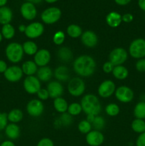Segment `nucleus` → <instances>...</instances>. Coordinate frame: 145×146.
Wrapping results in <instances>:
<instances>
[{"label": "nucleus", "mask_w": 145, "mask_h": 146, "mask_svg": "<svg viewBox=\"0 0 145 146\" xmlns=\"http://www.w3.org/2000/svg\"><path fill=\"white\" fill-rule=\"evenodd\" d=\"M97 64L93 57L87 54H83L77 57L72 63L74 71L79 76L90 77L95 74Z\"/></svg>", "instance_id": "1"}, {"label": "nucleus", "mask_w": 145, "mask_h": 146, "mask_svg": "<svg viewBox=\"0 0 145 146\" xmlns=\"http://www.w3.org/2000/svg\"><path fill=\"white\" fill-rule=\"evenodd\" d=\"M82 111L87 115H100L102 111V105L98 96L92 94H85L80 101Z\"/></svg>", "instance_id": "2"}, {"label": "nucleus", "mask_w": 145, "mask_h": 146, "mask_svg": "<svg viewBox=\"0 0 145 146\" xmlns=\"http://www.w3.org/2000/svg\"><path fill=\"white\" fill-rule=\"evenodd\" d=\"M22 44L18 42H11L5 48V56L7 60L12 64H18L24 57Z\"/></svg>", "instance_id": "3"}, {"label": "nucleus", "mask_w": 145, "mask_h": 146, "mask_svg": "<svg viewBox=\"0 0 145 146\" xmlns=\"http://www.w3.org/2000/svg\"><path fill=\"white\" fill-rule=\"evenodd\" d=\"M129 54L135 59L145 58V39L137 38L134 39L129 46Z\"/></svg>", "instance_id": "4"}, {"label": "nucleus", "mask_w": 145, "mask_h": 146, "mask_svg": "<svg viewBox=\"0 0 145 146\" xmlns=\"http://www.w3.org/2000/svg\"><path fill=\"white\" fill-rule=\"evenodd\" d=\"M68 91L72 96L80 97L85 91V83L80 77L71 78L68 83Z\"/></svg>", "instance_id": "5"}, {"label": "nucleus", "mask_w": 145, "mask_h": 146, "mask_svg": "<svg viewBox=\"0 0 145 146\" xmlns=\"http://www.w3.org/2000/svg\"><path fill=\"white\" fill-rule=\"evenodd\" d=\"M62 12L59 8L55 7L45 9L41 15V19L45 24H53L58 22L61 18Z\"/></svg>", "instance_id": "6"}, {"label": "nucleus", "mask_w": 145, "mask_h": 146, "mask_svg": "<svg viewBox=\"0 0 145 146\" xmlns=\"http://www.w3.org/2000/svg\"><path fill=\"white\" fill-rule=\"evenodd\" d=\"M128 58V52L122 47H117L110 51L109 55V61L115 66L123 65Z\"/></svg>", "instance_id": "7"}, {"label": "nucleus", "mask_w": 145, "mask_h": 146, "mask_svg": "<svg viewBox=\"0 0 145 146\" xmlns=\"http://www.w3.org/2000/svg\"><path fill=\"white\" fill-rule=\"evenodd\" d=\"M115 98L118 101L123 104H128L132 101L134 97L133 90L127 86H121L116 88L115 92Z\"/></svg>", "instance_id": "8"}, {"label": "nucleus", "mask_w": 145, "mask_h": 146, "mask_svg": "<svg viewBox=\"0 0 145 146\" xmlns=\"http://www.w3.org/2000/svg\"><path fill=\"white\" fill-rule=\"evenodd\" d=\"M44 104L41 100L38 98L31 99L26 105L27 113L31 117H39L44 112Z\"/></svg>", "instance_id": "9"}, {"label": "nucleus", "mask_w": 145, "mask_h": 146, "mask_svg": "<svg viewBox=\"0 0 145 146\" xmlns=\"http://www.w3.org/2000/svg\"><path fill=\"white\" fill-rule=\"evenodd\" d=\"M23 86L26 92L29 94H36L41 88L40 80L36 76H26L23 82Z\"/></svg>", "instance_id": "10"}, {"label": "nucleus", "mask_w": 145, "mask_h": 146, "mask_svg": "<svg viewBox=\"0 0 145 146\" xmlns=\"http://www.w3.org/2000/svg\"><path fill=\"white\" fill-rule=\"evenodd\" d=\"M116 86L112 80H105L99 85L98 93L100 97L103 98H108L115 94Z\"/></svg>", "instance_id": "11"}, {"label": "nucleus", "mask_w": 145, "mask_h": 146, "mask_svg": "<svg viewBox=\"0 0 145 146\" xmlns=\"http://www.w3.org/2000/svg\"><path fill=\"white\" fill-rule=\"evenodd\" d=\"M44 32V26L42 23L35 21L26 26L25 35L27 38L34 39L43 35Z\"/></svg>", "instance_id": "12"}, {"label": "nucleus", "mask_w": 145, "mask_h": 146, "mask_svg": "<svg viewBox=\"0 0 145 146\" xmlns=\"http://www.w3.org/2000/svg\"><path fill=\"white\" fill-rule=\"evenodd\" d=\"M24 76L21 67L17 65L8 66L7 69L4 73V76L7 81L11 83H16L19 81Z\"/></svg>", "instance_id": "13"}, {"label": "nucleus", "mask_w": 145, "mask_h": 146, "mask_svg": "<svg viewBox=\"0 0 145 146\" xmlns=\"http://www.w3.org/2000/svg\"><path fill=\"white\" fill-rule=\"evenodd\" d=\"M51 59V52L46 48L38 49L34 56V61L38 67L45 66Z\"/></svg>", "instance_id": "14"}, {"label": "nucleus", "mask_w": 145, "mask_h": 146, "mask_svg": "<svg viewBox=\"0 0 145 146\" xmlns=\"http://www.w3.org/2000/svg\"><path fill=\"white\" fill-rule=\"evenodd\" d=\"M85 141L90 146H100L104 143L105 136L101 131L92 130L86 134Z\"/></svg>", "instance_id": "15"}, {"label": "nucleus", "mask_w": 145, "mask_h": 146, "mask_svg": "<svg viewBox=\"0 0 145 146\" xmlns=\"http://www.w3.org/2000/svg\"><path fill=\"white\" fill-rule=\"evenodd\" d=\"M20 12L24 19L28 21L34 19L37 16V9L34 4L30 2H24L20 8Z\"/></svg>", "instance_id": "16"}, {"label": "nucleus", "mask_w": 145, "mask_h": 146, "mask_svg": "<svg viewBox=\"0 0 145 146\" xmlns=\"http://www.w3.org/2000/svg\"><path fill=\"white\" fill-rule=\"evenodd\" d=\"M80 37L82 44L88 48H94L98 44V36L94 31L91 30H87L82 32Z\"/></svg>", "instance_id": "17"}, {"label": "nucleus", "mask_w": 145, "mask_h": 146, "mask_svg": "<svg viewBox=\"0 0 145 146\" xmlns=\"http://www.w3.org/2000/svg\"><path fill=\"white\" fill-rule=\"evenodd\" d=\"M46 89L48 90L50 98H53V99L58 97H61L64 92V88L61 83L56 80L50 81L47 85Z\"/></svg>", "instance_id": "18"}, {"label": "nucleus", "mask_w": 145, "mask_h": 146, "mask_svg": "<svg viewBox=\"0 0 145 146\" xmlns=\"http://www.w3.org/2000/svg\"><path fill=\"white\" fill-rule=\"evenodd\" d=\"M53 75L56 81L59 82L69 81V80L71 79V72L69 68L66 66H58L54 71Z\"/></svg>", "instance_id": "19"}, {"label": "nucleus", "mask_w": 145, "mask_h": 146, "mask_svg": "<svg viewBox=\"0 0 145 146\" xmlns=\"http://www.w3.org/2000/svg\"><path fill=\"white\" fill-rule=\"evenodd\" d=\"M4 131L6 136L11 141L16 140L21 135V128L16 123H8Z\"/></svg>", "instance_id": "20"}, {"label": "nucleus", "mask_w": 145, "mask_h": 146, "mask_svg": "<svg viewBox=\"0 0 145 146\" xmlns=\"http://www.w3.org/2000/svg\"><path fill=\"white\" fill-rule=\"evenodd\" d=\"M58 59L63 63H69L73 58V53L72 50L67 46H61L58 48L57 52Z\"/></svg>", "instance_id": "21"}, {"label": "nucleus", "mask_w": 145, "mask_h": 146, "mask_svg": "<svg viewBox=\"0 0 145 146\" xmlns=\"http://www.w3.org/2000/svg\"><path fill=\"white\" fill-rule=\"evenodd\" d=\"M106 23L111 28H117L122 22V15L117 11H111L106 16Z\"/></svg>", "instance_id": "22"}, {"label": "nucleus", "mask_w": 145, "mask_h": 146, "mask_svg": "<svg viewBox=\"0 0 145 146\" xmlns=\"http://www.w3.org/2000/svg\"><path fill=\"white\" fill-rule=\"evenodd\" d=\"M53 75L52 69L48 66L39 67L36 73V77L42 82H48L52 78Z\"/></svg>", "instance_id": "23"}, {"label": "nucleus", "mask_w": 145, "mask_h": 146, "mask_svg": "<svg viewBox=\"0 0 145 146\" xmlns=\"http://www.w3.org/2000/svg\"><path fill=\"white\" fill-rule=\"evenodd\" d=\"M38 68V66L36 64V63L34 61H31V60L24 61L21 65V69H22L23 73L27 76H34L35 74H36Z\"/></svg>", "instance_id": "24"}, {"label": "nucleus", "mask_w": 145, "mask_h": 146, "mask_svg": "<svg viewBox=\"0 0 145 146\" xmlns=\"http://www.w3.org/2000/svg\"><path fill=\"white\" fill-rule=\"evenodd\" d=\"M13 19V12L10 8L7 7H0V24L5 25L10 24Z\"/></svg>", "instance_id": "25"}, {"label": "nucleus", "mask_w": 145, "mask_h": 146, "mask_svg": "<svg viewBox=\"0 0 145 146\" xmlns=\"http://www.w3.org/2000/svg\"><path fill=\"white\" fill-rule=\"evenodd\" d=\"M112 75L116 79L122 81L126 79L129 76V71L127 68L123 65L116 66L114 67V69L112 72Z\"/></svg>", "instance_id": "26"}, {"label": "nucleus", "mask_w": 145, "mask_h": 146, "mask_svg": "<svg viewBox=\"0 0 145 146\" xmlns=\"http://www.w3.org/2000/svg\"><path fill=\"white\" fill-rule=\"evenodd\" d=\"M24 118V113L22 111L18 108H14L11 110L9 112L7 113V118L8 121L12 123H18L21 122Z\"/></svg>", "instance_id": "27"}, {"label": "nucleus", "mask_w": 145, "mask_h": 146, "mask_svg": "<svg viewBox=\"0 0 145 146\" xmlns=\"http://www.w3.org/2000/svg\"><path fill=\"white\" fill-rule=\"evenodd\" d=\"M53 108L59 113H63L68 111V104L64 98L58 97L54 99Z\"/></svg>", "instance_id": "28"}, {"label": "nucleus", "mask_w": 145, "mask_h": 146, "mask_svg": "<svg viewBox=\"0 0 145 146\" xmlns=\"http://www.w3.org/2000/svg\"><path fill=\"white\" fill-rule=\"evenodd\" d=\"M71 115H70L68 112L61 113V115L55 121V125H58L59 126L62 127H68L71 125L73 122V118Z\"/></svg>", "instance_id": "29"}, {"label": "nucleus", "mask_w": 145, "mask_h": 146, "mask_svg": "<svg viewBox=\"0 0 145 146\" xmlns=\"http://www.w3.org/2000/svg\"><path fill=\"white\" fill-rule=\"evenodd\" d=\"M22 47L24 54L28 56H34L38 50V47L36 43L31 40L25 41L22 44Z\"/></svg>", "instance_id": "30"}, {"label": "nucleus", "mask_w": 145, "mask_h": 146, "mask_svg": "<svg viewBox=\"0 0 145 146\" xmlns=\"http://www.w3.org/2000/svg\"><path fill=\"white\" fill-rule=\"evenodd\" d=\"M1 33L3 36V38H5L7 40H10L14 38V36H15L16 30L14 26L11 25V24H7L2 26Z\"/></svg>", "instance_id": "31"}, {"label": "nucleus", "mask_w": 145, "mask_h": 146, "mask_svg": "<svg viewBox=\"0 0 145 146\" xmlns=\"http://www.w3.org/2000/svg\"><path fill=\"white\" fill-rule=\"evenodd\" d=\"M82 29L79 25L75 24H70L66 29V33L70 37L72 38H77L81 36L82 34Z\"/></svg>", "instance_id": "32"}, {"label": "nucleus", "mask_w": 145, "mask_h": 146, "mask_svg": "<svg viewBox=\"0 0 145 146\" xmlns=\"http://www.w3.org/2000/svg\"><path fill=\"white\" fill-rule=\"evenodd\" d=\"M134 115L138 119H145V101H139L134 108Z\"/></svg>", "instance_id": "33"}, {"label": "nucleus", "mask_w": 145, "mask_h": 146, "mask_svg": "<svg viewBox=\"0 0 145 146\" xmlns=\"http://www.w3.org/2000/svg\"><path fill=\"white\" fill-rule=\"evenodd\" d=\"M131 128L134 132L136 133H143L145 132V121L142 119L135 118L131 123Z\"/></svg>", "instance_id": "34"}, {"label": "nucleus", "mask_w": 145, "mask_h": 146, "mask_svg": "<svg viewBox=\"0 0 145 146\" xmlns=\"http://www.w3.org/2000/svg\"><path fill=\"white\" fill-rule=\"evenodd\" d=\"M105 112L107 115L111 117L117 116L120 112V108L119 106L117 104L115 103H111L107 104L105 107Z\"/></svg>", "instance_id": "35"}, {"label": "nucleus", "mask_w": 145, "mask_h": 146, "mask_svg": "<svg viewBox=\"0 0 145 146\" xmlns=\"http://www.w3.org/2000/svg\"><path fill=\"white\" fill-rule=\"evenodd\" d=\"M105 123H106L105 119L103 117L100 116V115H96V116L94 118L92 122L91 123L92 127L94 128V130L100 131L101 130L103 129L104 127L105 126Z\"/></svg>", "instance_id": "36"}, {"label": "nucleus", "mask_w": 145, "mask_h": 146, "mask_svg": "<svg viewBox=\"0 0 145 146\" xmlns=\"http://www.w3.org/2000/svg\"><path fill=\"white\" fill-rule=\"evenodd\" d=\"M82 111V106H81L80 104L78 103H72L70 105H68V111L67 112L71 115L72 116H76V115H80L81 112Z\"/></svg>", "instance_id": "37"}, {"label": "nucleus", "mask_w": 145, "mask_h": 146, "mask_svg": "<svg viewBox=\"0 0 145 146\" xmlns=\"http://www.w3.org/2000/svg\"><path fill=\"white\" fill-rule=\"evenodd\" d=\"M92 124L86 119L80 121L78 125V131L82 134H88L90 131H92Z\"/></svg>", "instance_id": "38"}, {"label": "nucleus", "mask_w": 145, "mask_h": 146, "mask_svg": "<svg viewBox=\"0 0 145 146\" xmlns=\"http://www.w3.org/2000/svg\"><path fill=\"white\" fill-rule=\"evenodd\" d=\"M65 39V34L62 31H58L55 32L53 36V42L57 46H61Z\"/></svg>", "instance_id": "39"}, {"label": "nucleus", "mask_w": 145, "mask_h": 146, "mask_svg": "<svg viewBox=\"0 0 145 146\" xmlns=\"http://www.w3.org/2000/svg\"><path fill=\"white\" fill-rule=\"evenodd\" d=\"M8 118H7V113L3 112H0V131H4L6 126L8 125Z\"/></svg>", "instance_id": "40"}, {"label": "nucleus", "mask_w": 145, "mask_h": 146, "mask_svg": "<svg viewBox=\"0 0 145 146\" xmlns=\"http://www.w3.org/2000/svg\"><path fill=\"white\" fill-rule=\"evenodd\" d=\"M37 97H38V99L42 101H46L47 99L50 98L49 94H48V91L46 88H41L39 91L37 93Z\"/></svg>", "instance_id": "41"}, {"label": "nucleus", "mask_w": 145, "mask_h": 146, "mask_svg": "<svg viewBox=\"0 0 145 146\" xmlns=\"http://www.w3.org/2000/svg\"><path fill=\"white\" fill-rule=\"evenodd\" d=\"M135 68L139 72H145V58L137 60L135 64Z\"/></svg>", "instance_id": "42"}, {"label": "nucleus", "mask_w": 145, "mask_h": 146, "mask_svg": "<svg viewBox=\"0 0 145 146\" xmlns=\"http://www.w3.org/2000/svg\"><path fill=\"white\" fill-rule=\"evenodd\" d=\"M36 146H54V143L51 138H43L38 141Z\"/></svg>", "instance_id": "43"}, {"label": "nucleus", "mask_w": 145, "mask_h": 146, "mask_svg": "<svg viewBox=\"0 0 145 146\" xmlns=\"http://www.w3.org/2000/svg\"><path fill=\"white\" fill-rule=\"evenodd\" d=\"M114 67H115V66L110 61H106L102 65V71L105 74H111L112 72V71H113Z\"/></svg>", "instance_id": "44"}, {"label": "nucleus", "mask_w": 145, "mask_h": 146, "mask_svg": "<svg viewBox=\"0 0 145 146\" xmlns=\"http://www.w3.org/2000/svg\"><path fill=\"white\" fill-rule=\"evenodd\" d=\"M136 146H145V132L139 134L136 140Z\"/></svg>", "instance_id": "45"}, {"label": "nucleus", "mask_w": 145, "mask_h": 146, "mask_svg": "<svg viewBox=\"0 0 145 146\" xmlns=\"http://www.w3.org/2000/svg\"><path fill=\"white\" fill-rule=\"evenodd\" d=\"M134 17L132 14H129V13H126V14H123L122 16V21H124L125 23H130L133 21Z\"/></svg>", "instance_id": "46"}, {"label": "nucleus", "mask_w": 145, "mask_h": 146, "mask_svg": "<svg viewBox=\"0 0 145 146\" xmlns=\"http://www.w3.org/2000/svg\"><path fill=\"white\" fill-rule=\"evenodd\" d=\"M8 68L7 62L4 60L0 59V74H4Z\"/></svg>", "instance_id": "47"}, {"label": "nucleus", "mask_w": 145, "mask_h": 146, "mask_svg": "<svg viewBox=\"0 0 145 146\" xmlns=\"http://www.w3.org/2000/svg\"><path fill=\"white\" fill-rule=\"evenodd\" d=\"M0 146H16L15 143L11 140H7L4 141L0 144Z\"/></svg>", "instance_id": "48"}, {"label": "nucleus", "mask_w": 145, "mask_h": 146, "mask_svg": "<svg viewBox=\"0 0 145 146\" xmlns=\"http://www.w3.org/2000/svg\"><path fill=\"white\" fill-rule=\"evenodd\" d=\"M115 3L119 6H125L129 4L131 0H115Z\"/></svg>", "instance_id": "49"}, {"label": "nucleus", "mask_w": 145, "mask_h": 146, "mask_svg": "<svg viewBox=\"0 0 145 146\" xmlns=\"http://www.w3.org/2000/svg\"><path fill=\"white\" fill-rule=\"evenodd\" d=\"M138 6L140 9L145 11V0H138Z\"/></svg>", "instance_id": "50"}, {"label": "nucleus", "mask_w": 145, "mask_h": 146, "mask_svg": "<svg viewBox=\"0 0 145 146\" xmlns=\"http://www.w3.org/2000/svg\"><path fill=\"white\" fill-rule=\"evenodd\" d=\"M18 31L21 33H25L26 29V26L24 25V24H21V25L18 26Z\"/></svg>", "instance_id": "51"}, {"label": "nucleus", "mask_w": 145, "mask_h": 146, "mask_svg": "<svg viewBox=\"0 0 145 146\" xmlns=\"http://www.w3.org/2000/svg\"><path fill=\"white\" fill-rule=\"evenodd\" d=\"M26 1L27 2H30L31 3V4H39V3H41L43 0H26Z\"/></svg>", "instance_id": "52"}, {"label": "nucleus", "mask_w": 145, "mask_h": 146, "mask_svg": "<svg viewBox=\"0 0 145 146\" xmlns=\"http://www.w3.org/2000/svg\"><path fill=\"white\" fill-rule=\"evenodd\" d=\"M8 0H0V7H4L7 3Z\"/></svg>", "instance_id": "53"}, {"label": "nucleus", "mask_w": 145, "mask_h": 146, "mask_svg": "<svg viewBox=\"0 0 145 146\" xmlns=\"http://www.w3.org/2000/svg\"><path fill=\"white\" fill-rule=\"evenodd\" d=\"M57 1H58V0H45V2L48 3V4H53V3L56 2Z\"/></svg>", "instance_id": "54"}, {"label": "nucleus", "mask_w": 145, "mask_h": 146, "mask_svg": "<svg viewBox=\"0 0 145 146\" xmlns=\"http://www.w3.org/2000/svg\"><path fill=\"white\" fill-rule=\"evenodd\" d=\"M2 40H3V36H2V35H1V31H0V43L2 41Z\"/></svg>", "instance_id": "55"}]
</instances>
